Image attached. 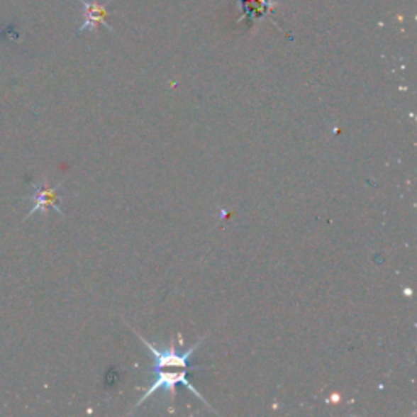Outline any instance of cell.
<instances>
[{"label": "cell", "mask_w": 417, "mask_h": 417, "mask_svg": "<svg viewBox=\"0 0 417 417\" xmlns=\"http://www.w3.org/2000/svg\"><path fill=\"white\" fill-rule=\"evenodd\" d=\"M191 367H153L152 365L150 373L153 375V383H152V387L149 388V391H145L144 394H142V398L139 399V403L135 404V408H139V406L144 403L147 398H150L152 394L162 391V389L165 393L172 394V399L174 401L177 385H184L191 393L196 394V396L199 398L201 401L207 406V408H211L206 399L201 396V393L197 391V389L191 385V382L188 380V370Z\"/></svg>", "instance_id": "obj_1"}, {"label": "cell", "mask_w": 417, "mask_h": 417, "mask_svg": "<svg viewBox=\"0 0 417 417\" xmlns=\"http://www.w3.org/2000/svg\"><path fill=\"white\" fill-rule=\"evenodd\" d=\"M80 2L84 5L85 21L79 28V33L85 30H93L98 23H101L106 26V28L111 30V26L106 23V10H104L103 5H98L96 2H89V0H80Z\"/></svg>", "instance_id": "obj_2"}, {"label": "cell", "mask_w": 417, "mask_h": 417, "mask_svg": "<svg viewBox=\"0 0 417 417\" xmlns=\"http://www.w3.org/2000/svg\"><path fill=\"white\" fill-rule=\"evenodd\" d=\"M48 207H52V208H56V211H60V208H59L57 188H46V186H43V188L36 189V193H35V208H33L31 213L38 212V211L45 212Z\"/></svg>", "instance_id": "obj_3"}]
</instances>
